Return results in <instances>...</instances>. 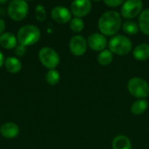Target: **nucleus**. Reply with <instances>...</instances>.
Segmentation results:
<instances>
[{"instance_id": "393cba45", "label": "nucleus", "mask_w": 149, "mask_h": 149, "mask_svg": "<svg viewBox=\"0 0 149 149\" xmlns=\"http://www.w3.org/2000/svg\"><path fill=\"white\" fill-rule=\"evenodd\" d=\"M15 52L17 56H23L25 52V49H24V46L23 45H19L16 48L15 50Z\"/></svg>"}, {"instance_id": "b1692460", "label": "nucleus", "mask_w": 149, "mask_h": 149, "mask_svg": "<svg viewBox=\"0 0 149 149\" xmlns=\"http://www.w3.org/2000/svg\"><path fill=\"white\" fill-rule=\"evenodd\" d=\"M104 3L109 7H118L119 5L123 4L122 0H105Z\"/></svg>"}, {"instance_id": "a878e982", "label": "nucleus", "mask_w": 149, "mask_h": 149, "mask_svg": "<svg viewBox=\"0 0 149 149\" xmlns=\"http://www.w3.org/2000/svg\"><path fill=\"white\" fill-rule=\"evenodd\" d=\"M4 28H5V23L3 19L0 18V34L4 31Z\"/></svg>"}, {"instance_id": "0eeeda50", "label": "nucleus", "mask_w": 149, "mask_h": 149, "mask_svg": "<svg viewBox=\"0 0 149 149\" xmlns=\"http://www.w3.org/2000/svg\"><path fill=\"white\" fill-rule=\"evenodd\" d=\"M28 12V5L23 0H13L10 3L8 7L9 16L16 21L22 20L25 17Z\"/></svg>"}, {"instance_id": "f257e3e1", "label": "nucleus", "mask_w": 149, "mask_h": 149, "mask_svg": "<svg viewBox=\"0 0 149 149\" xmlns=\"http://www.w3.org/2000/svg\"><path fill=\"white\" fill-rule=\"evenodd\" d=\"M121 26V17L114 10H108L103 13L98 22V27L104 36H113Z\"/></svg>"}, {"instance_id": "f3484780", "label": "nucleus", "mask_w": 149, "mask_h": 149, "mask_svg": "<svg viewBox=\"0 0 149 149\" xmlns=\"http://www.w3.org/2000/svg\"><path fill=\"white\" fill-rule=\"evenodd\" d=\"M148 107V102L146 100H138L131 106V113L134 115L142 114Z\"/></svg>"}, {"instance_id": "5701e85b", "label": "nucleus", "mask_w": 149, "mask_h": 149, "mask_svg": "<svg viewBox=\"0 0 149 149\" xmlns=\"http://www.w3.org/2000/svg\"><path fill=\"white\" fill-rule=\"evenodd\" d=\"M46 17V14H45V8L42 6V5H38L36 7V17L38 21L42 22L45 20Z\"/></svg>"}, {"instance_id": "9b49d317", "label": "nucleus", "mask_w": 149, "mask_h": 149, "mask_svg": "<svg viewBox=\"0 0 149 149\" xmlns=\"http://www.w3.org/2000/svg\"><path fill=\"white\" fill-rule=\"evenodd\" d=\"M52 17L58 23L65 24L71 21L72 14L69 10L64 6H56L52 10Z\"/></svg>"}, {"instance_id": "1a4fd4ad", "label": "nucleus", "mask_w": 149, "mask_h": 149, "mask_svg": "<svg viewBox=\"0 0 149 149\" xmlns=\"http://www.w3.org/2000/svg\"><path fill=\"white\" fill-rule=\"evenodd\" d=\"M69 48L71 52L75 56H82L86 53L87 49V42L86 40L79 35L74 36L71 38Z\"/></svg>"}, {"instance_id": "6ab92c4d", "label": "nucleus", "mask_w": 149, "mask_h": 149, "mask_svg": "<svg viewBox=\"0 0 149 149\" xmlns=\"http://www.w3.org/2000/svg\"><path fill=\"white\" fill-rule=\"evenodd\" d=\"M113 60V54L110 50H104L100 52L98 56V62L101 65H108Z\"/></svg>"}, {"instance_id": "412c9836", "label": "nucleus", "mask_w": 149, "mask_h": 149, "mask_svg": "<svg viewBox=\"0 0 149 149\" xmlns=\"http://www.w3.org/2000/svg\"><path fill=\"white\" fill-rule=\"evenodd\" d=\"M85 27V23L82 18L80 17H74L70 22V28L74 32L81 31Z\"/></svg>"}, {"instance_id": "bb28decb", "label": "nucleus", "mask_w": 149, "mask_h": 149, "mask_svg": "<svg viewBox=\"0 0 149 149\" xmlns=\"http://www.w3.org/2000/svg\"><path fill=\"white\" fill-rule=\"evenodd\" d=\"M3 63V56L2 52H0V67L2 66Z\"/></svg>"}, {"instance_id": "9d476101", "label": "nucleus", "mask_w": 149, "mask_h": 149, "mask_svg": "<svg viewBox=\"0 0 149 149\" xmlns=\"http://www.w3.org/2000/svg\"><path fill=\"white\" fill-rule=\"evenodd\" d=\"M87 44L92 50L102 52L107 45V39L106 36L101 33H93L88 37Z\"/></svg>"}, {"instance_id": "a211bd4d", "label": "nucleus", "mask_w": 149, "mask_h": 149, "mask_svg": "<svg viewBox=\"0 0 149 149\" xmlns=\"http://www.w3.org/2000/svg\"><path fill=\"white\" fill-rule=\"evenodd\" d=\"M4 64H5L6 70L11 73H16V72H19L21 70V67H22L21 62L17 58H12V57L6 58Z\"/></svg>"}, {"instance_id": "423d86ee", "label": "nucleus", "mask_w": 149, "mask_h": 149, "mask_svg": "<svg viewBox=\"0 0 149 149\" xmlns=\"http://www.w3.org/2000/svg\"><path fill=\"white\" fill-rule=\"evenodd\" d=\"M41 63L50 69H54L59 64L60 58L57 52L49 47H44L39 51L38 53Z\"/></svg>"}, {"instance_id": "6e6552de", "label": "nucleus", "mask_w": 149, "mask_h": 149, "mask_svg": "<svg viewBox=\"0 0 149 149\" xmlns=\"http://www.w3.org/2000/svg\"><path fill=\"white\" fill-rule=\"evenodd\" d=\"M92 2L89 0H76L71 3V11L76 17H82L91 11Z\"/></svg>"}, {"instance_id": "4468645a", "label": "nucleus", "mask_w": 149, "mask_h": 149, "mask_svg": "<svg viewBox=\"0 0 149 149\" xmlns=\"http://www.w3.org/2000/svg\"><path fill=\"white\" fill-rule=\"evenodd\" d=\"M113 149H132V143L126 135L116 136L112 142Z\"/></svg>"}, {"instance_id": "dca6fc26", "label": "nucleus", "mask_w": 149, "mask_h": 149, "mask_svg": "<svg viewBox=\"0 0 149 149\" xmlns=\"http://www.w3.org/2000/svg\"><path fill=\"white\" fill-rule=\"evenodd\" d=\"M139 28L142 33L149 36V10H144L140 14Z\"/></svg>"}, {"instance_id": "f8f14e48", "label": "nucleus", "mask_w": 149, "mask_h": 149, "mask_svg": "<svg viewBox=\"0 0 149 149\" xmlns=\"http://www.w3.org/2000/svg\"><path fill=\"white\" fill-rule=\"evenodd\" d=\"M0 133L1 134L7 139H12L15 138L18 133H19V128L15 123H5L3 124L1 128H0Z\"/></svg>"}, {"instance_id": "aec40b11", "label": "nucleus", "mask_w": 149, "mask_h": 149, "mask_svg": "<svg viewBox=\"0 0 149 149\" xmlns=\"http://www.w3.org/2000/svg\"><path fill=\"white\" fill-rule=\"evenodd\" d=\"M122 30L128 35H135L138 33L140 28L134 20H127L122 24Z\"/></svg>"}, {"instance_id": "f03ea898", "label": "nucleus", "mask_w": 149, "mask_h": 149, "mask_svg": "<svg viewBox=\"0 0 149 149\" xmlns=\"http://www.w3.org/2000/svg\"><path fill=\"white\" fill-rule=\"evenodd\" d=\"M108 47L113 53L124 56L131 52L133 44L131 40L124 35H114L108 42Z\"/></svg>"}, {"instance_id": "2eb2a0df", "label": "nucleus", "mask_w": 149, "mask_h": 149, "mask_svg": "<svg viewBox=\"0 0 149 149\" xmlns=\"http://www.w3.org/2000/svg\"><path fill=\"white\" fill-rule=\"evenodd\" d=\"M0 45L5 49H12L17 45V39L10 32L3 33L0 36Z\"/></svg>"}, {"instance_id": "20e7f679", "label": "nucleus", "mask_w": 149, "mask_h": 149, "mask_svg": "<svg viewBox=\"0 0 149 149\" xmlns=\"http://www.w3.org/2000/svg\"><path fill=\"white\" fill-rule=\"evenodd\" d=\"M128 92L140 100H144L149 95V85L146 80L141 78L134 77L127 82Z\"/></svg>"}, {"instance_id": "ddd939ff", "label": "nucleus", "mask_w": 149, "mask_h": 149, "mask_svg": "<svg viewBox=\"0 0 149 149\" xmlns=\"http://www.w3.org/2000/svg\"><path fill=\"white\" fill-rule=\"evenodd\" d=\"M133 56L139 61H144L149 58V45L141 44L134 49Z\"/></svg>"}, {"instance_id": "7ed1b4c3", "label": "nucleus", "mask_w": 149, "mask_h": 149, "mask_svg": "<svg viewBox=\"0 0 149 149\" xmlns=\"http://www.w3.org/2000/svg\"><path fill=\"white\" fill-rule=\"evenodd\" d=\"M40 38V31L34 25H24L17 32V39L21 45H31L38 42Z\"/></svg>"}, {"instance_id": "39448f33", "label": "nucleus", "mask_w": 149, "mask_h": 149, "mask_svg": "<svg viewBox=\"0 0 149 149\" xmlns=\"http://www.w3.org/2000/svg\"><path fill=\"white\" fill-rule=\"evenodd\" d=\"M143 3L141 0H127L121 7V16L128 20H132L141 13Z\"/></svg>"}, {"instance_id": "4be33fe9", "label": "nucleus", "mask_w": 149, "mask_h": 149, "mask_svg": "<svg viewBox=\"0 0 149 149\" xmlns=\"http://www.w3.org/2000/svg\"><path fill=\"white\" fill-rule=\"evenodd\" d=\"M59 73L56 71V70H50L45 76V79L46 82L51 85V86H55L58 83L59 81Z\"/></svg>"}]
</instances>
